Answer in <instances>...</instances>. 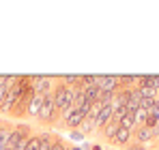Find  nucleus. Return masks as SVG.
<instances>
[{"mask_svg": "<svg viewBox=\"0 0 159 150\" xmlns=\"http://www.w3.org/2000/svg\"><path fill=\"white\" fill-rule=\"evenodd\" d=\"M118 125L123 126V129H127V131H131L133 125H135V118H133V114H129V112H127V114H125V118H120V120H118Z\"/></svg>", "mask_w": 159, "mask_h": 150, "instance_id": "11", "label": "nucleus"}, {"mask_svg": "<svg viewBox=\"0 0 159 150\" xmlns=\"http://www.w3.org/2000/svg\"><path fill=\"white\" fill-rule=\"evenodd\" d=\"M157 120H159V116H157V114H146L144 126H146V129H155V126H157Z\"/></svg>", "mask_w": 159, "mask_h": 150, "instance_id": "17", "label": "nucleus"}, {"mask_svg": "<svg viewBox=\"0 0 159 150\" xmlns=\"http://www.w3.org/2000/svg\"><path fill=\"white\" fill-rule=\"evenodd\" d=\"M52 146H54L52 135H48V133H45V135L41 137V148H39V150H52Z\"/></svg>", "mask_w": 159, "mask_h": 150, "instance_id": "18", "label": "nucleus"}, {"mask_svg": "<svg viewBox=\"0 0 159 150\" xmlns=\"http://www.w3.org/2000/svg\"><path fill=\"white\" fill-rule=\"evenodd\" d=\"M43 97H45V95H37V92H34V97H32V101H30V107H28V112H30L32 116H39V109H41Z\"/></svg>", "mask_w": 159, "mask_h": 150, "instance_id": "7", "label": "nucleus"}, {"mask_svg": "<svg viewBox=\"0 0 159 150\" xmlns=\"http://www.w3.org/2000/svg\"><path fill=\"white\" fill-rule=\"evenodd\" d=\"M54 95H45L43 97V103H41V109H39V118L41 120H52V116H54Z\"/></svg>", "mask_w": 159, "mask_h": 150, "instance_id": "5", "label": "nucleus"}, {"mask_svg": "<svg viewBox=\"0 0 159 150\" xmlns=\"http://www.w3.org/2000/svg\"><path fill=\"white\" fill-rule=\"evenodd\" d=\"M73 142H82L84 139V133H82V129H75V131H71V135H69Z\"/></svg>", "mask_w": 159, "mask_h": 150, "instance_id": "20", "label": "nucleus"}, {"mask_svg": "<svg viewBox=\"0 0 159 150\" xmlns=\"http://www.w3.org/2000/svg\"><path fill=\"white\" fill-rule=\"evenodd\" d=\"M112 116H114V107L112 105H103L101 112H99V116L95 118V126H106L112 120Z\"/></svg>", "mask_w": 159, "mask_h": 150, "instance_id": "6", "label": "nucleus"}, {"mask_svg": "<svg viewBox=\"0 0 159 150\" xmlns=\"http://www.w3.org/2000/svg\"><path fill=\"white\" fill-rule=\"evenodd\" d=\"M112 101H114V92H101L99 95V105H112Z\"/></svg>", "mask_w": 159, "mask_h": 150, "instance_id": "16", "label": "nucleus"}, {"mask_svg": "<svg viewBox=\"0 0 159 150\" xmlns=\"http://www.w3.org/2000/svg\"><path fill=\"white\" fill-rule=\"evenodd\" d=\"M41 148V137H28V142H26V150H39Z\"/></svg>", "mask_w": 159, "mask_h": 150, "instance_id": "15", "label": "nucleus"}, {"mask_svg": "<svg viewBox=\"0 0 159 150\" xmlns=\"http://www.w3.org/2000/svg\"><path fill=\"white\" fill-rule=\"evenodd\" d=\"M0 129H2V126H0Z\"/></svg>", "mask_w": 159, "mask_h": 150, "instance_id": "25", "label": "nucleus"}, {"mask_svg": "<svg viewBox=\"0 0 159 150\" xmlns=\"http://www.w3.org/2000/svg\"><path fill=\"white\" fill-rule=\"evenodd\" d=\"M86 120V116L80 112L78 107H71L69 112H67V118H65V125L69 126L71 131H75V129H80L82 126V122Z\"/></svg>", "mask_w": 159, "mask_h": 150, "instance_id": "4", "label": "nucleus"}, {"mask_svg": "<svg viewBox=\"0 0 159 150\" xmlns=\"http://www.w3.org/2000/svg\"><path fill=\"white\" fill-rule=\"evenodd\" d=\"M52 150H65V146H62V142H54Z\"/></svg>", "mask_w": 159, "mask_h": 150, "instance_id": "21", "label": "nucleus"}, {"mask_svg": "<svg viewBox=\"0 0 159 150\" xmlns=\"http://www.w3.org/2000/svg\"><path fill=\"white\" fill-rule=\"evenodd\" d=\"M138 92H140V97H142V99L146 101V99H153L157 90H153L151 86H138Z\"/></svg>", "mask_w": 159, "mask_h": 150, "instance_id": "12", "label": "nucleus"}, {"mask_svg": "<svg viewBox=\"0 0 159 150\" xmlns=\"http://www.w3.org/2000/svg\"><path fill=\"white\" fill-rule=\"evenodd\" d=\"M118 122H116V120H110V122H107L106 126H103V131H106V137L107 139H114V137H116V131H118Z\"/></svg>", "mask_w": 159, "mask_h": 150, "instance_id": "10", "label": "nucleus"}, {"mask_svg": "<svg viewBox=\"0 0 159 150\" xmlns=\"http://www.w3.org/2000/svg\"><path fill=\"white\" fill-rule=\"evenodd\" d=\"M71 101H73V90L67 88V86H58L54 90V107L60 109V112H69L71 109Z\"/></svg>", "mask_w": 159, "mask_h": 150, "instance_id": "2", "label": "nucleus"}, {"mask_svg": "<svg viewBox=\"0 0 159 150\" xmlns=\"http://www.w3.org/2000/svg\"><path fill=\"white\" fill-rule=\"evenodd\" d=\"M80 84V75H62V86L71 88V86H78Z\"/></svg>", "mask_w": 159, "mask_h": 150, "instance_id": "14", "label": "nucleus"}, {"mask_svg": "<svg viewBox=\"0 0 159 150\" xmlns=\"http://www.w3.org/2000/svg\"><path fill=\"white\" fill-rule=\"evenodd\" d=\"M131 150H142V146H135V148H131Z\"/></svg>", "mask_w": 159, "mask_h": 150, "instance_id": "23", "label": "nucleus"}, {"mask_svg": "<svg viewBox=\"0 0 159 150\" xmlns=\"http://www.w3.org/2000/svg\"><path fill=\"white\" fill-rule=\"evenodd\" d=\"M129 139H131V131H127V129L118 126V131H116V137H114V142H116V144H127Z\"/></svg>", "mask_w": 159, "mask_h": 150, "instance_id": "9", "label": "nucleus"}, {"mask_svg": "<svg viewBox=\"0 0 159 150\" xmlns=\"http://www.w3.org/2000/svg\"><path fill=\"white\" fill-rule=\"evenodd\" d=\"M151 137H153V129H146V126H142V129L138 131V142H142V144H144V142H148Z\"/></svg>", "mask_w": 159, "mask_h": 150, "instance_id": "13", "label": "nucleus"}, {"mask_svg": "<svg viewBox=\"0 0 159 150\" xmlns=\"http://www.w3.org/2000/svg\"><path fill=\"white\" fill-rule=\"evenodd\" d=\"M28 84V77L26 75H20L11 86H9V92H7V97L2 101V105H0V109L2 112H11V109H15V105L20 103L22 99V92H24V86Z\"/></svg>", "mask_w": 159, "mask_h": 150, "instance_id": "1", "label": "nucleus"}, {"mask_svg": "<svg viewBox=\"0 0 159 150\" xmlns=\"http://www.w3.org/2000/svg\"><path fill=\"white\" fill-rule=\"evenodd\" d=\"M99 95H101V90L97 88V86H90V88H84V97L88 103H97L99 101Z\"/></svg>", "mask_w": 159, "mask_h": 150, "instance_id": "8", "label": "nucleus"}, {"mask_svg": "<svg viewBox=\"0 0 159 150\" xmlns=\"http://www.w3.org/2000/svg\"><path fill=\"white\" fill-rule=\"evenodd\" d=\"M120 82H118V75H97V88L101 92H114L118 90Z\"/></svg>", "mask_w": 159, "mask_h": 150, "instance_id": "3", "label": "nucleus"}, {"mask_svg": "<svg viewBox=\"0 0 159 150\" xmlns=\"http://www.w3.org/2000/svg\"><path fill=\"white\" fill-rule=\"evenodd\" d=\"M133 118H135V122H144V120H146V109L140 107L138 112H133Z\"/></svg>", "mask_w": 159, "mask_h": 150, "instance_id": "19", "label": "nucleus"}, {"mask_svg": "<svg viewBox=\"0 0 159 150\" xmlns=\"http://www.w3.org/2000/svg\"><path fill=\"white\" fill-rule=\"evenodd\" d=\"M71 150H82V146H75V148H71Z\"/></svg>", "mask_w": 159, "mask_h": 150, "instance_id": "24", "label": "nucleus"}, {"mask_svg": "<svg viewBox=\"0 0 159 150\" xmlns=\"http://www.w3.org/2000/svg\"><path fill=\"white\" fill-rule=\"evenodd\" d=\"M90 150H101V146H93V148H90Z\"/></svg>", "mask_w": 159, "mask_h": 150, "instance_id": "22", "label": "nucleus"}]
</instances>
